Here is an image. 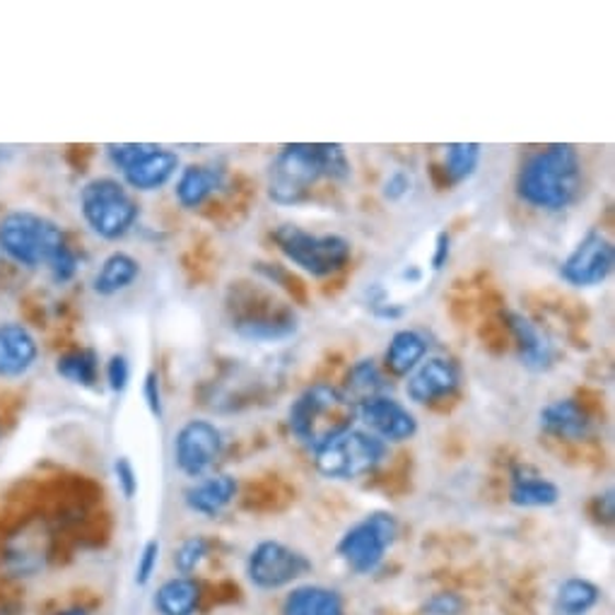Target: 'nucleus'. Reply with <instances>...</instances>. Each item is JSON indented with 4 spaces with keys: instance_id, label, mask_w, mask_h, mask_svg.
<instances>
[{
    "instance_id": "nucleus-1",
    "label": "nucleus",
    "mask_w": 615,
    "mask_h": 615,
    "mask_svg": "<svg viewBox=\"0 0 615 615\" xmlns=\"http://www.w3.org/2000/svg\"><path fill=\"white\" fill-rule=\"evenodd\" d=\"M582 187V157L568 143H552L528 153L514 181L519 201L546 213L568 211L580 199Z\"/></svg>"
},
{
    "instance_id": "nucleus-2",
    "label": "nucleus",
    "mask_w": 615,
    "mask_h": 615,
    "mask_svg": "<svg viewBox=\"0 0 615 615\" xmlns=\"http://www.w3.org/2000/svg\"><path fill=\"white\" fill-rule=\"evenodd\" d=\"M353 417L355 405L338 387L326 381L306 387L288 409L290 433L312 451L353 427Z\"/></svg>"
},
{
    "instance_id": "nucleus-3",
    "label": "nucleus",
    "mask_w": 615,
    "mask_h": 615,
    "mask_svg": "<svg viewBox=\"0 0 615 615\" xmlns=\"http://www.w3.org/2000/svg\"><path fill=\"white\" fill-rule=\"evenodd\" d=\"M66 246V230L52 217L32 211H10L0 217V254L22 268H48Z\"/></svg>"
},
{
    "instance_id": "nucleus-4",
    "label": "nucleus",
    "mask_w": 615,
    "mask_h": 615,
    "mask_svg": "<svg viewBox=\"0 0 615 615\" xmlns=\"http://www.w3.org/2000/svg\"><path fill=\"white\" fill-rule=\"evenodd\" d=\"M322 179H326L324 143H290L268 165L266 195L280 208L300 205Z\"/></svg>"
},
{
    "instance_id": "nucleus-5",
    "label": "nucleus",
    "mask_w": 615,
    "mask_h": 615,
    "mask_svg": "<svg viewBox=\"0 0 615 615\" xmlns=\"http://www.w3.org/2000/svg\"><path fill=\"white\" fill-rule=\"evenodd\" d=\"M80 215L92 235L107 242H119L128 235L141 217V205L123 181L94 177L80 189Z\"/></svg>"
},
{
    "instance_id": "nucleus-6",
    "label": "nucleus",
    "mask_w": 615,
    "mask_h": 615,
    "mask_svg": "<svg viewBox=\"0 0 615 615\" xmlns=\"http://www.w3.org/2000/svg\"><path fill=\"white\" fill-rule=\"evenodd\" d=\"M278 251L288 258V261L300 268L302 273L312 278H328L336 276L338 270L348 266L353 256L350 239L340 235H316V232L304 230L300 225H278L270 235Z\"/></svg>"
},
{
    "instance_id": "nucleus-7",
    "label": "nucleus",
    "mask_w": 615,
    "mask_h": 615,
    "mask_svg": "<svg viewBox=\"0 0 615 615\" xmlns=\"http://www.w3.org/2000/svg\"><path fill=\"white\" fill-rule=\"evenodd\" d=\"M314 466L328 481H358L384 463L389 447L367 429L348 427L314 451Z\"/></svg>"
},
{
    "instance_id": "nucleus-8",
    "label": "nucleus",
    "mask_w": 615,
    "mask_h": 615,
    "mask_svg": "<svg viewBox=\"0 0 615 615\" xmlns=\"http://www.w3.org/2000/svg\"><path fill=\"white\" fill-rule=\"evenodd\" d=\"M399 538V519L391 512H369L340 536L336 552L355 574H372Z\"/></svg>"
},
{
    "instance_id": "nucleus-9",
    "label": "nucleus",
    "mask_w": 615,
    "mask_h": 615,
    "mask_svg": "<svg viewBox=\"0 0 615 615\" xmlns=\"http://www.w3.org/2000/svg\"><path fill=\"white\" fill-rule=\"evenodd\" d=\"M312 570L310 558L280 540H261L246 556V577L261 592L286 589Z\"/></svg>"
},
{
    "instance_id": "nucleus-10",
    "label": "nucleus",
    "mask_w": 615,
    "mask_h": 615,
    "mask_svg": "<svg viewBox=\"0 0 615 615\" xmlns=\"http://www.w3.org/2000/svg\"><path fill=\"white\" fill-rule=\"evenodd\" d=\"M225 439L220 427L203 417H191L175 435V466L189 478H203L223 457Z\"/></svg>"
},
{
    "instance_id": "nucleus-11",
    "label": "nucleus",
    "mask_w": 615,
    "mask_h": 615,
    "mask_svg": "<svg viewBox=\"0 0 615 615\" xmlns=\"http://www.w3.org/2000/svg\"><path fill=\"white\" fill-rule=\"evenodd\" d=\"M613 242L599 230H589L560 264V278L572 288H599L613 273Z\"/></svg>"
},
{
    "instance_id": "nucleus-12",
    "label": "nucleus",
    "mask_w": 615,
    "mask_h": 615,
    "mask_svg": "<svg viewBox=\"0 0 615 615\" xmlns=\"http://www.w3.org/2000/svg\"><path fill=\"white\" fill-rule=\"evenodd\" d=\"M355 417L381 441H409L417 435V417L409 405L391 396H374L355 405Z\"/></svg>"
},
{
    "instance_id": "nucleus-13",
    "label": "nucleus",
    "mask_w": 615,
    "mask_h": 615,
    "mask_svg": "<svg viewBox=\"0 0 615 615\" xmlns=\"http://www.w3.org/2000/svg\"><path fill=\"white\" fill-rule=\"evenodd\" d=\"M300 328V318L290 306L266 302V306H246L239 314L232 316V331L244 340L254 343H278L288 340Z\"/></svg>"
},
{
    "instance_id": "nucleus-14",
    "label": "nucleus",
    "mask_w": 615,
    "mask_h": 615,
    "mask_svg": "<svg viewBox=\"0 0 615 615\" xmlns=\"http://www.w3.org/2000/svg\"><path fill=\"white\" fill-rule=\"evenodd\" d=\"M461 387V367L449 358H427L405 381V396L417 405L449 399Z\"/></svg>"
},
{
    "instance_id": "nucleus-15",
    "label": "nucleus",
    "mask_w": 615,
    "mask_h": 615,
    "mask_svg": "<svg viewBox=\"0 0 615 615\" xmlns=\"http://www.w3.org/2000/svg\"><path fill=\"white\" fill-rule=\"evenodd\" d=\"M179 155L167 150V147L145 143L143 153L121 171L123 187L138 193H153L165 189L167 183L177 177Z\"/></svg>"
},
{
    "instance_id": "nucleus-16",
    "label": "nucleus",
    "mask_w": 615,
    "mask_h": 615,
    "mask_svg": "<svg viewBox=\"0 0 615 615\" xmlns=\"http://www.w3.org/2000/svg\"><path fill=\"white\" fill-rule=\"evenodd\" d=\"M510 326V334L516 346V358L528 372L540 374L556 365V348L548 340L546 334H540V328L522 312H507L504 314Z\"/></svg>"
},
{
    "instance_id": "nucleus-17",
    "label": "nucleus",
    "mask_w": 615,
    "mask_h": 615,
    "mask_svg": "<svg viewBox=\"0 0 615 615\" xmlns=\"http://www.w3.org/2000/svg\"><path fill=\"white\" fill-rule=\"evenodd\" d=\"M40 360V343L20 322L0 324V379H22Z\"/></svg>"
},
{
    "instance_id": "nucleus-18",
    "label": "nucleus",
    "mask_w": 615,
    "mask_h": 615,
    "mask_svg": "<svg viewBox=\"0 0 615 615\" xmlns=\"http://www.w3.org/2000/svg\"><path fill=\"white\" fill-rule=\"evenodd\" d=\"M237 478L230 473L203 476L183 492V502L193 514H201L205 519H215L223 514L237 497Z\"/></svg>"
},
{
    "instance_id": "nucleus-19",
    "label": "nucleus",
    "mask_w": 615,
    "mask_h": 615,
    "mask_svg": "<svg viewBox=\"0 0 615 615\" xmlns=\"http://www.w3.org/2000/svg\"><path fill=\"white\" fill-rule=\"evenodd\" d=\"M225 169L217 165H189L179 171L175 183V199L187 211L201 208L215 191L225 187Z\"/></svg>"
},
{
    "instance_id": "nucleus-20",
    "label": "nucleus",
    "mask_w": 615,
    "mask_h": 615,
    "mask_svg": "<svg viewBox=\"0 0 615 615\" xmlns=\"http://www.w3.org/2000/svg\"><path fill=\"white\" fill-rule=\"evenodd\" d=\"M538 425L544 433L560 439H582L592 429V417L580 401L558 399L544 405L538 413Z\"/></svg>"
},
{
    "instance_id": "nucleus-21",
    "label": "nucleus",
    "mask_w": 615,
    "mask_h": 615,
    "mask_svg": "<svg viewBox=\"0 0 615 615\" xmlns=\"http://www.w3.org/2000/svg\"><path fill=\"white\" fill-rule=\"evenodd\" d=\"M510 502L522 510H546L560 502V488L532 469H514L510 481Z\"/></svg>"
},
{
    "instance_id": "nucleus-22",
    "label": "nucleus",
    "mask_w": 615,
    "mask_h": 615,
    "mask_svg": "<svg viewBox=\"0 0 615 615\" xmlns=\"http://www.w3.org/2000/svg\"><path fill=\"white\" fill-rule=\"evenodd\" d=\"M282 615H346L336 589L322 584L294 586L282 601Z\"/></svg>"
},
{
    "instance_id": "nucleus-23",
    "label": "nucleus",
    "mask_w": 615,
    "mask_h": 615,
    "mask_svg": "<svg viewBox=\"0 0 615 615\" xmlns=\"http://www.w3.org/2000/svg\"><path fill=\"white\" fill-rule=\"evenodd\" d=\"M427 350H429V343L421 331L401 328L389 340L384 353V365L393 377H409L413 369L427 358Z\"/></svg>"
},
{
    "instance_id": "nucleus-24",
    "label": "nucleus",
    "mask_w": 615,
    "mask_h": 615,
    "mask_svg": "<svg viewBox=\"0 0 615 615\" xmlns=\"http://www.w3.org/2000/svg\"><path fill=\"white\" fill-rule=\"evenodd\" d=\"M141 278V264L126 251L109 254L100 270L92 278V292L100 298H114V294L128 290Z\"/></svg>"
},
{
    "instance_id": "nucleus-25",
    "label": "nucleus",
    "mask_w": 615,
    "mask_h": 615,
    "mask_svg": "<svg viewBox=\"0 0 615 615\" xmlns=\"http://www.w3.org/2000/svg\"><path fill=\"white\" fill-rule=\"evenodd\" d=\"M201 604V584L191 577H171L159 584L155 608L159 615H195Z\"/></svg>"
},
{
    "instance_id": "nucleus-26",
    "label": "nucleus",
    "mask_w": 615,
    "mask_h": 615,
    "mask_svg": "<svg viewBox=\"0 0 615 615\" xmlns=\"http://www.w3.org/2000/svg\"><path fill=\"white\" fill-rule=\"evenodd\" d=\"M387 389H389V381H387L384 374H381L377 360L362 358V360H358L348 369L346 384H343L340 391L346 393V399L353 405H358V403H362L367 399L387 396Z\"/></svg>"
},
{
    "instance_id": "nucleus-27",
    "label": "nucleus",
    "mask_w": 615,
    "mask_h": 615,
    "mask_svg": "<svg viewBox=\"0 0 615 615\" xmlns=\"http://www.w3.org/2000/svg\"><path fill=\"white\" fill-rule=\"evenodd\" d=\"M56 374L76 387L94 389L100 381V355L92 348H72L56 360Z\"/></svg>"
},
{
    "instance_id": "nucleus-28",
    "label": "nucleus",
    "mask_w": 615,
    "mask_h": 615,
    "mask_svg": "<svg viewBox=\"0 0 615 615\" xmlns=\"http://www.w3.org/2000/svg\"><path fill=\"white\" fill-rule=\"evenodd\" d=\"M601 601V589L582 580V577H570L558 586L556 594V611L558 615H589Z\"/></svg>"
},
{
    "instance_id": "nucleus-29",
    "label": "nucleus",
    "mask_w": 615,
    "mask_h": 615,
    "mask_svg": "<svg viewBox=\"0 0 615 615\" xmlns=\"http://www.w3.org/2000/svg\"><path fill=\"white\" fill-rule=\"evenodd\" d=\"M483 159V147L478 143H451L445 147V171L449 181L457 187V183L469 181L478 165Z\"/></svg>"
},
{
    "instance_id": "nucleus-30",
    "label": "nucleus",
    "mask_w": 615,
    "mask_h": 615,
    "mask_svg": "<svg viewBox=\"0 0 615 615\" xmlns=\"http://www.w3.org/2000/svg\"><path fill=\"white\" fill-rule=\"evenodd\" d=\"M208 552H211V540L205 536L195 534L183 538L179 548L175 550V568L179 572V577H191L195 570L201 568L203 560L208 558Z\"/></svg>"
},
{
    "instance_id": "nucleus-31",
    "label": "nucleus",
    "mask_w": 615,
    "mask_h": 615,
    "mask_svg": "<svg viewBox=\"0 0 615 615\" xmlns=\"http://www.w3.org/2000/svg\"><path fill=\"white\" fill-rule=\"evenodd\" d=\"M411 191H413V177L411 171L405 169H393L384 179V183H381V195H384L389 203H401L403 199H409Z\"/></svg>"
},
{
    "instance_id": "nucleus-32",
    "label": "nucleus",
    "mask_w": 615,
    "mask_h": 615,
    "mask_svg": "<svg viewBox=\"0 0 615 615\" xmlns=\"http://www.w3.org/2000/svg\"><path fill=\"white\" fill-rule=\"evenodd\" d=\"M78 266H80V258L78 254L70 249V244L66 246L64 251H60L52 264H48V276L56 282V286H66L78 273Z\"/></svg>"
},
{
    "instance_id": "nucleus-33",
    "label": "nucleus",
    "mask_w": 615,
    "mask_h": 615,
    "mask_svg": "<svg viewBox=\"0 0 615 615\" xmlns=\"http://www.w3.org/2000/svg\"><path fill=\"white\" fill-rule=\"evenodd\" d=\"M104 374H107V384L109 389H112L114 393H123L128 389V381H131V362L126 355H112L107 362V369H104Z\"/></svg>"
},
{
    "instance_id": "nucleus-34",
    "label": "nucleus",
    "mask_w": 615,
    "mask_h": 615,
    "mask_svg": "<svg viewBox=\"0 0 615 615\" xmlns=\"http://www.w3.org/2000/svg\"><path fill=\"white\" fill-rule=\"evenodd\" d=\"M157 564H159V540H147L138 556V564H135V584L138 586L150 584Z\"/></svg>"
},
{
    "instance_id": "nucleus-35",
    "label": "nucleus",
    "mask_w": 615,
    "mask_h": 615,
    "mask_svg": "<svg viewBox=\"0 0 615 615\" xmlns=\"http://www.w3.org/2000/svg\"><path fill=\"white\" fill-rule=\"evenodd\" d=\"M466 608V601L454 592L433 594L423 606L425 615H461Z\"/></svg>"
},
{
    "instance_id": "nucleus-36",
    "label": "nucleus",
    "mask_w": 615,
    "mask_h": 615,
    "mask_svg": "<svg viewBox=\"0 0 615 615\" xmlns=\"http://www.w3.org/2000/svg\"><path fill=\"white\" fill-rule=\"evenodd\" d=\"M143 399H145L147 411H150L159 421V417L165 415V403H163V387H159V374L155 372V369H150V372H147L143 379Z\"/></svg>"
},
{
    "instance_id": "nucleus-37",
    "label": "nucleus",
    "mask_w": 615,
    "mask_h": 615,
    "mask_svg": "<svg viewBox=\"0 0 615 615\" xmlns=\"http://www.w3.org/2000/svg\"><path fill=\"white\" fill-rule=\"evenodd\" d=\"M114 476H116L121 495L126 500H133L135 492H138V473H135L128 457H119L114 461Z\"/></svg>"
},
{
    "instance_id": "nucleus-38",
    "label": "nucleus",
    "mask_w": 615,
    "mask_h": 615,
    "mask_svg": "<svg viewBox=\"0 0 615 615\" xmlns=\"http://www.w3.org/2000/svg\"><path fill=\"white\" fill-rule=\"evenodd\" d=\"M449 256H451L449 232H439V235L435 237V249H433V258H429V264H433L435 270H441L449 264Z\"/></svg>"
},
{
    "instance_id": "nucleus-39",
    "label": "nucleus",
    "mask_w": 615,
    "mask_h": 615,
    "mask_svg": "<svg viewBox=\"0 0 615 615\" xmlns=\"http://www.w3.org/2000/svg\"><path fill=\"white\" fill-rule=\"evenodd\" d=\"M58 615H90V613H88V611H78V608H76V611H64V613H58Z\"/></svg>"
}]
</instances>
